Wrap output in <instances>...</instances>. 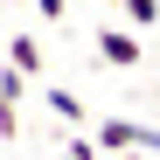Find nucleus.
<instances>
[{
  "instance_id": "nucleus-4",
  "label": "nucleus",
  "mask_w": 160,
  "mask_h": 160,
  "mask_svg": "<svg viewBox=\"0 0 160 160\" xmlns=\"http://www.w3.org/2000/svg\"><path fill=\"white\" fill-rule=\"evenodd\" d=\"M21 98H28V77L7 63V70H0V104H21Z\"/></svg>"
},
{
  "instance_id": "nucleus-1",
  "label": "nucleus",
  "mask_w": 160,
  "mask_h": 160,
  "mask_svg": "<svg viewBox=\"0 0 160 160\" xmlns=\"http://www.w3.org/2000/svg\"><path fill=\"white\" fill-rule=\"evenodd\" d=\"M98 56L112 63V70H132V63L146 56V49H139V28H104L98 35Z\"/></svg>"
},
{
  "instance_id": "nucleus-3",
  "label": "nucleus",
  "mask_w": 160,
  "mask_h": 160,
  "mask_svg": "<svg viewBox=\"0 0 160 160\" xmlns=\"http://www.w3.org/2000/svg\"><path fill=\"white\" fill-rule=\"evenodd\" d=\"M49 112H56L63 125H84V98H77V91H63V84H56V91H49Z\"/></svg>"
},
{
  "instance_id": "nucleus-2",
  "label": "nucleus",
  "mask_w": 160,
  "mask_h": 160,
  "mask_svg": "<svg viewBox=\"0 0 160 160\" xmlns=\"http://www.w3.org/2000/svg\"><path fill=\"white\" fill-rule=\"evenodd\" d=\"M7 63H14L21 77H42V42H35V35H14V42H7Z\"/></svg>"
},
{
  "instance_id": "nucleus-8",
  "label": "nucleus",
  "mask_w": 160,
  "mask_h": 160,
  "mask_svg": "<svg viewBox=\"0 0 160 160\" xmlns=\"http://www.w3.org/2000/svg\"><path fill=\"white\" fill-rule=\"evenodd\" d=\"M104 7H125V0H104Z\"/></svg>"
},
{
  "instance_id": "nucleus-6",
  "label": "nucleus",
  "mask_w": 160,
  "mask_h": 160,
  "mask_svg": "<svg viewBox=\"0 0 160 160\" xmlns=\"http://www.w3.org/2000/svg\"><path fill=\"white\" fill-rule=\"evenodd\" d=\"M98 153H104V146H98V139H91V132H77V139H70V146H63V160H98Z\"/></svg>"
},
{
  "instance_id": "nucleus-7",
  "label": "nucleus",
  "mask_w": 160,
  "mask_h": 160,
  "mask_svg": "<svg viewBox=\"0 0 160 160\" xmlns=\"http://www.w3.org/2000/svg\"><path fill=\"white\" fill-rule=\"evenodd\" d=\"M63 7H70V0H35V14H42V21H63Z\"/></svg>"
},
{
  "instance_id": "nucleus-5",
  "label": "nucleus",
  "mask_w": 160,
  "mask_h": 160,
  "mask_svg": "<svg viewBox=\"0 0 160 160\" xmlns=\"http://www.w3.org/2000/svg\"><path fill=\"white\" fill-rule=\"evenodd\" d=\"M125 21H132V28H153V21H160V0H125Z\"/></svg>"
}]
</instances>
